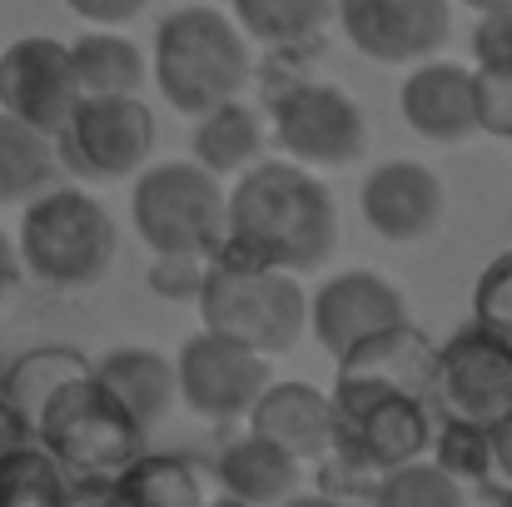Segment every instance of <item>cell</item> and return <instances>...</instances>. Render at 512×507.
<instances>
[{
  "label": "cell",
  "mask_w": 512,
  "mask_h": 507,
  "mask_svg": "<svg viewBox=\"0 0 512 507\" xmlns=\"http://www.w3.org/2000/svg\"><path fill=\"white\" fill-rule=\"evenodd\" d=\"M483 493H512V413L498 423H488V473H483Z\"/></svg>",
  "instance_id": "obj_34"
},
{
  "label": "cell",
  "mask_w": 512,
  "mask_h": 507,
  "mask_svg": "<svg viewBox=\"0 0 512 507\" xmlns=\"http://www.w3.org/2000/svg\"><path fill=\"white\" fill-rule=\"evenodd\" d=\"M468 45H473V65L478 70H512V5L478 15Z\"/></svg>",
  "instance_id": "obj_33"
},
{
  "label": "cell",
  "mask_w": 512,
  "mask_h": 507,
  "mask_svg": "<svg viewBox=\"0 0 512 507\" xmlns=\"http://www.w3.org/2000/svg\"><path fill=\"white\" fill-rule=\"evenodd\" d=\"M224 10L264 50L319 45L334 20V0H224Z\"/></svg>",
  "instance_id": "obj_25"
},
{
  "label": "cell",
  "mask_w": 512,
  "mask_h": 507,
  "mask_svg": "<svg viewBox=\"0 0 512 507\" xmlns=\"http://www.w3.org/2000/svg\"><path fill=\"white\" fill-rule=\"evenodd\" d=\"M35 443L65 468L70 483H115L150 448V433L90 373L65 383L45 403V413L35 418Z\"/></svg>",
  "instance_id": "obj_4"
},
{
  "label": "cell",
  "mask_w": 512,
  "mask_h": 507,
  "mask_svg": "<svg viewBox=\"0 0 512 507\" xmlns=\"http://www.w3.org/2000/svg\"><path fill=\"white\" fill-rule=\"evenodd\" d=\"M249 433L289 448L304 468H314L329 448H334V433H339V418H334V398L314 383H299V378H274L254 408H249Z\"/></svg>",
  "instance_id": "obj_18"
},
{
  "label": "cell",
  "mask_w": 512,
  "mask_h": 507,
  "mask_svg": "<svg viewBox=\"0 0 512 507\" xmlns=\"http://www.w3.org/2000/svg\"><path fill=\"white\" fill-rule=\"evenodd\" d=\"M15 254L30 284L50 294H85L110 279L120 259V224L75 179H60L20 204Z\"/></svg>",
  "instance_id": "obj_2"
},
{
  "label": "cell",
  "mask_w": 512,
  "mask_h": 507,
  "mask_svg": "<svg viewBox=\"0 0 512 507\" xmlns=\"http://www.w3.org/2000/svg\"><path fill=\"white\" fill-rule=\"evenodd\" d=\"M209 507H254V503H239V498H229V493H214V503Z\"/></svg>",
  "instance_id": "obj_41"
},
{
  "label": "cell",
  "mask_w": 512,
  "mask_h": 507,
  "mask_svg": "<svg viewBox=\"0 0 512 507\" xmlns=\"http://www.w3.org/2000/svg\"><path fill=\"white\" fill-rule=\"evenodd\" d=\"M194 309H199L209 334L234 338L264 358L289 353L309 334V294H304L299 274H289V269L214 259Z\"/></svg>",
  "instance_id": "obj_5"
},
{
  "label": "cell",
  "mask_w": 512,
  "mask_h": 507,
  "mask_svg": "<svg viewBox=\"0 0 512 507\" xmlns=\"http://www.w3.org/2000/svg\"><path fill=\"white\" fill-rule=\"evenodd\" d=\"M70 60H75V80L80 95H140L150 85V55L105 25H90L85 35L70 40Z\"/></svg>",
  "instance_id": "obj_24"
},
{
  "label": "cell",
  "mask_w": 512,
  "mask_h": 507,
  "mask_svg": "<svg viewBox=\"0 0 512 507\" xmlns=\"http://www.w3.org/2000/svg\"><path fill=\"white\" fill-rule=\"evenodd\" d=\"M155 140L160 125L145 95H80L75 115L55 135V155L75 184H115L150 165Z\"/></svg>",
  "instance_id": "obj_8"
},
{
  "label": "cell",
  "mask_w": 512,
  "mask_h": 507,
  "mask_svg": "<svg viewBox=\"0 0 512 507\" xmlns=\"http://www.w3.org/2000/svg\"><path fill=\"white\" fill-rule=\"evenodd\" d=\"M65 507H120V498H115L110 483H75Z\"/></svg>",
  "instance_id": "obj_38"
},
{
  "label": "cell",
  "mask_w": 512,
  "mask_h": 507,
  "mask_svg": "<svg viewBox=\"0 0 512 507\" xmlns=\"http://www.w3.org/2000/svg\"><path fill=\"white\" fill-rule=\"evenodd\" d=\"M120 507H209L219 483L204 463L184 458V453H140L115 483Z\"/></svg>",
  "instance_id": "obj_22"
},
{
  "label": "cell",
  "mask_w": 512,
  "mask_h": 507,
  "mask_svg": "<svg viewBox=\"0 0 512 507\" xmlns=\"http://www.w3.org/2000/svg\"><path fill=\"white\" fill-rule=\"evenodd\" d=\"M433 368H438V343L413 319H403L339 353L334 388H383V393H413L433 403Z\"/></svg>",
  "instance_id": "obj_16"
},
{
  "label": "cell",
  "mask_w": 512,
  "mask_h": 507,
  "mask_svg": "<svg viewBox=\"0 0 512 507\" xmlns=\"http://www.w3.org/2000/svg\"><path fill=\"white\" fill-rule=\"evenodd\" d=\"M428 453H433V463H438L448 478H458L463 488H483V473H488V428H483V423L438 418Z\"/></svg>",
  "instance_id": "obj_29"
},
{
  "label": "cell",
  "mask_w": 512,
  "mask_h": 507,
  "mask_svg": "<svg viewBox=\"0 0 512 507\" xmlns=\"http://www.w3.org/2000/svg\"><path fill=\"white\" fill-rule=\"evenodd\" d=\"M279 507H348V503L329 498V493H294L289 503H279Z\"/></svg>",
  "instance_id": "obj_39"
},
{
  "label": "cell",
  "mask_w": 512,
  "mask_h": 507,
  "mask_svg": "<svg viewBox=\"0 0 512 507\" xmlns=\"http://www.w3.org/2000/svg\"><path fill=\"white\" fill-rule=\"evenodd\" d=\"M458 5H468V10H478V15H488V10H508L512 0H458Z\"/></svg>",
  "instance_id": "obj_40"
},
{
  "label": "cell",
  "mask_w": 512,
  "mask_h": 507,
  "mask_svg": "<svg viewBox=\"0 0 512 507\" xmlns=\"http://www.w3.org/2000/svg\"><path fill=\"white\" fill-rule=\"evenodd\" d=\"M493 507H512V493H498V498H493Z\"/></svg>",
  "instance_id": "obj_42"
},
{
  "label": "cell",
  "mask_w": 512,
  "mask_h": 507,
  "mask_svg": "<svg viewBox=\"0 0 512 507\" xmlns=\"http://www.w3.org/2000/svg\"><path fill=\"white\" fill-rule=\"evenodd\" d=\"M348 45L378 65H418L453 35V0H334Z\"/></svg>",
  "instance_id": "obj_13"
},
{
  "label": "cell",
  "mask_w": 512,
  "mask_h": 507,
  "mask_svg": "<svg viewBox=\"0 0 512 507\" xmlns=\"http://www.w3.org/2000/svg\"><path fill=\"white\" fill-rule=\"evenodd\" d=\"M368 507H468V488L448 478L433 458H413L378 478Z\"/></svg>",
  "instance_id": "obj_28"
},
{
  "label": "cell",
  "mask_w": 512,
  "mask_h": 507,
  "mask_svg": "<svg viewBox=\"0 0 512 507\" xmlns=\"http://www.w3.org/2000/svg\"><path fill=\"white\" fill-rule=\"evenodd\" d=\"M95 378L120 398V408H125L145 433H155V428L170 418V408L179 403L174 358H165L160 348H140V343L110 348L105 358H95Z\"/></svg>",
  "instance_id": "obj_21"
},
{
  "label": "cell",
  "mask_w": 512,
  "mask_h": 507,
  "mask_svg": "<svg viewBox=\"0 0 512 507\" xmlns=\"http://www.w3.org/2000/svg\"><path fill=\"white\" fill-rule=\"evenodd\" d=\"M473 324L512 343V244L488 259V269L473 284Z\"/></svg>",
  "instance_id": "obj_31"
},
{
  "label": "cell",
  "mask_w": 512,
  "mask_h": 507,
  "mask_svg": "<svg viewBox=\"0 0 512 507\" xmlns=\"http://www.w3.org/2000/svg\"><path fill=\"white\" fill-rule=\"evenodd\" d=\"M473 120L483 135L512 140V70H478L473 65Z\"/></svg>",
  "instance_id": "obj_32"
},
{
  "label": "cell",
  "mask_w": 512,
  "mask_h": 507,
  "mask_svg": "<svg viewBox=\"0 0 512 507\" xmlns=\"http://www.w3.org/2000/svg\"><path fill=\"white\" fill-rule=\"evenodd\" d=\"M398 115L428 145H463L468 135H478L473 70L458 60H438V55L408 65V75L398 85Z\"/></svg>",
  "instance_id": "obj_17"
},
{
  "label": "cell",
  "mask_w": 512,
  "mask_h": 507,
  "mask_svg": "<svg viewBox=\"0 0 512 507\" xmlns=\"http://www.w3.org/2000/svg\"><path fill=\"white\" fill-rule=\"evenodd\" d=\"M448 209L443 179L423 160H378L358 184V214L383 244H423Z\"/></svg>",
  "instance_id": "obj_14"
},
{
  "label": "cell",
  "mask_w": 512,
  "mask_h": 507,
  "mask_svg": "<svg viewBox=\"0 0 512 507\" xmlns=\"http://www.w3.org/2000/svg\"><path fill=\"white\" fill-rule=\"evenodd\" d=\"M80 105L70 45L55 35H20L0 50V110L45 130L50 140Z\"/></svg>",
  "instance_id": "obj_12"
},
{
  "label": "cell",
  "mask_w": 512,
  "mask_h": 507,
  "mask_svg": "<svg viewBox=\"0 0 512 507\" xmlns=\"http://www.w3.org/2000/svg\"><path fill=\"white\" fill-rule=\"evenodd\" d=\"M25 284V269H20V254H15V234L0 229V304H10Z\"/></svg>",
  "instance_id": "obj_36"
},
{
  "label": "cell",
  "mask_w": 512,
  "mask_h": 507,
  "mask_svg": "<svg viewBox=\"0 0 512 507\" xmlns=\"http://www.w3.org/2000/svg\"><path fill=\"white\" fill-rule=\"evenodd\" d=\"M274 358L234 343V338H219L209 329L189 334L174 353V383H179V403L204 418V423H234V418H249L254 398L274 383Z\"/></svg>",
  "instance_id": "obj_10"
},
{
  "label": "cell",
  "mask_w": 512,
  "mask_h": 507,
  "mask_svg": "<svg viewBox=\"0 0 512 507\" xmlns=\"http://www.w3.org/2000/svg\"><path fill=\"white\" fill-rule=\"evenodd\" d=\"M209 473H214L219 493H229V498L254 503V507L289 503L294 493H304V478H309V468L289 448H279V443H269V438L249 433V428L219 448V458H214Z\"/></svg>",
  "instance_id": "obj_19"
},
{
  "label": "cell",
  "mask_w": 512,
  "mask_h": 507,
  "mask_svg": "<svg viewBox=\"0 0 512 507\" xmlns=\"http://www.w3.org/2000/svg\"><path fill=\"white\" fill-rule=\"evenodd\" d=\"M229 219V189L194 160H150L130 179V224L150 254L199 249L219 254Z\"/></svg>",
  "instance_id": "obj_6"
},
{
  "label": "cell",
  "mask_w": 512,
  "mask_h": 507,
  "mask_svg": "<svg viewBox=\"0 0 512 507\" xmlns=\"http://www.w3.org/2000/svg\"><path fill=\"white\" fill-rule=\"evenodd\" d=\"M65 5L85 25H105V30H125V25H135L150 10V0H65Z\"/></svg>",
  "instance_id": "obj_35"
},
{
  "label": "cell",
  "mask_w": 512,
  "mask_h": 507,
  "mask_svg": "<svg viewBox=\"0 0 512 507\" xmlns=\"http://www.w3.org/2000/svg\"><path fill=\"white\" fill-rule=\"evenodd\" d=\"M264 105H269V140L294 165L343 169L368 155V115H363V105L343 85L319 80L314 70L264 90Z\"/></svg>",
  "instance_id": "obj_7"
},
{
  "label": "cell",
  "mask_w": 512,
  "mask_h": 507,
  "mask_svg": "<svg viewBox=\"0 0 512 507\" xmlns=\"http://www.w3.org/2000/svg\"><path fill=\"white\" fill-rule=\"evenodd\" d=\"M433 413L463 423H498L512 413V343L468 324L438 343L433 368Z\"/></svg>",
  "instance_id": "obj_11"
},
{
  "label": "cell",
  "mask_w": 512,
  "mask_h": 507,
  "mask_svg": "<svg viewBox=\"0 0 512 507\" xmlns=\"http://www.w3.org/2000/svg\"><path fill=\"white\" fill-rule=\"evenodd\" d=\"M214 269V254H199V249H170V254H155L150 259V294L165 299V304H199L204 294V279Z\"/></svg>",
  "instance_id": "obj_30"
},
{
  "label": "cell",
  "mask_w": 512,
  "mask_h": 507,
  "mask_svg": "<svg viewBox=\"0 0 512 507\" xmlns=\"http://www.w3.org/2000/svg\"><path fill=\"white\" fill-rule=\"evenodd\" d=\"M60 155L55 140L15 115L0 110V204H25L40 189L60 184Z\"/></svg>",
  "instance_id": "obj_26"
},
{
  "label": "cell",
  "mask_w": 512,
  "mask_h": 507,
  "mask_svg": "<svg viewBox=\"0 0 512 507\" xmlns=\"http://www.w3.org/2000/svg\"><path fill=\"white\" fill-rule=\"evenodd\" d=\"M30 438H35V433H30V423H25V418H20V413L5 403V393H0V458H5L10 448L30 443Z\"/></svg>",
  "instance_id": "obj_37"
},
{
  "label": "cell",
  "mask_w": 512,
  "mask_h": 507,
  "mask_svg": "<svg viewBox=\"0 0 512 507\" xmlns=\"http://www.w3.org/2000/svg\"><path fill=\"white\" fill-rule=\"evenodd\" d=\"M150 80L184 120L244 95L254 85V50L224 5H179L155 25Z\"/></svg>",
  "instance_id": "obj_3"
},
{
  "label": "cell",
  "mask_w": 512,
  "mask_h": 507,
  "mask_svg": "<svg viewBox=\"0 0 512 507\" xmlns=\"http://www.w3.org/2000/svg\"><path fill=\"white\" fill-rule=\"evenodd\" d=\"M408 319V299L393 279H383L378 269H343L329 274L314 294H309V334L314 343L339 358L353 343H363L378 329H393Z\"/></svg>",
  "instance_id": "obj_15"
},
{
  "label": "cell",
  "mask_w": 512,
  "mask_h": 507,
  "mask_svg": "<svg viewBox=\"0 0 512 507\" xmlns=\"http://www.w3.org/2000/svg\"><path fill=\"white\" fill-rule=\"evenodd\" d=\"M334 448H343L348 458H358L363 468H373L378 478L428 458L433 443V403L413 398V393H383V388H334Z\"/></svg>",
  "instance_id": "obj_9"
},
{
  "label": "cell",
  "mask_w": 512,
  "mask_h": 507,
  "mask_svg": "<svg viewBox=\"0 0 512 507\" xmlns=\"http://www.w3.org/2000/svg\"><path fill=\"white\" fill-rule=\"evenodd\" d=\"M264 150H269V120L244 95L194 115V125H189V160L219 179L244 174L254 160H264Z\"/></svg>",
  "instance_id": "obj_20"
},
{
  "label": "cell",
  "mask_w": 512,
  "mask_h": 507,
  "mask_svg": "<svg viewBox=\"0 0 512 507\" xmlns=\"http://www.w3.org/2000/svg\"><path fill=\"white\" fill-rule=\"evenodd\" d=\"M0 373H5V358H0Z\"/></svg>",
  "instance_id": "obj_43"
},
{
  "label": "cell",
  "mask_w": 512,
  "mask_h": 507,
  "mask_svg": "<svg viewBox=\"0 0 512 507\" xmlns=\"http://www.w3.org/2000/svg\"><path fill=\"white\" fill-rule=\"evenodd\" d=\"M334 244H339V204L334 189L309 165L264 155L244 174H234L224 244L214 259L314 274L329 264Z\"/></svg>",
  "instance_id": "obj_1"
},
{
  "label": "cell",
  "mask_w": 512,
  "mask_h": 507,
  "mask_svg": "<svg viewBox=\"0 0 512 507\" xmlns=\"http://www.w3.org/2000/svg\"><path fill=\"white\" fill-rule=\"evenodd\" d=\"M65 468L30 438L0 458V507H65L70 503Z\"/></svg>",
  "instance_id": "obj_27"
},
{
  "label": "cell",
  "mask_w": 512,
  "mask_h": 507,
  "mask_svg": "<svg viewBox=\"0 0 512 507\" xmlns=\"http://www.w3.org/2000/svg\"><path fill=\"white\" fill-rule=\"evenodd\" d=\"M90 373H95V363H90L80 348H70V343H40V348H25L20 358L5 363L0 393H5V403H10V408L30 423V433H35V418L45 413V403H50L65 383L90 378Z\"/></svg>",
  "instance_id": "obj_23"
}]
</instances>
